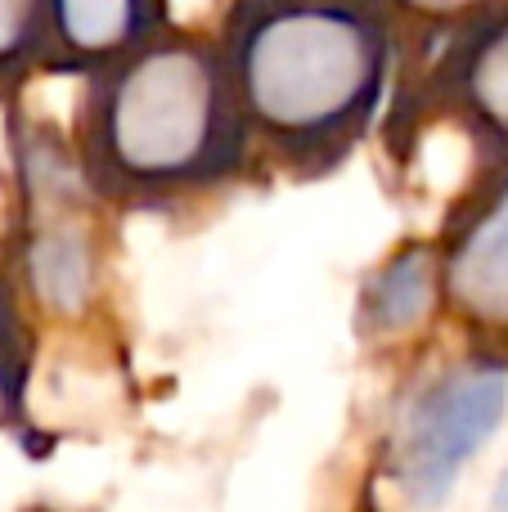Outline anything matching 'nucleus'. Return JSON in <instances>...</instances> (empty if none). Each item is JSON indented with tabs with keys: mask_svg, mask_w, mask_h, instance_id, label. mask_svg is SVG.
<instances>
[{
	"mask_svg": "<svg viewBox=\"0 0 508 512\" xmlns=\"http://www.w3.org/2000/svg\"><path fill=\"white\" fill-rule=\"evenodd\" d=\"M45 0H0V95L23 86L32 72H45Z\"/></svg>",
	"mask_w": 508,
	"mask_h": 512,
	"instance_id": "nucleus-10",
	"label": "nucleus"
},
{
	"mask_svg": "<svg viewBox=\"0 0 508 512\" xmlns=\"http://www.w3.org/2000/svg\"><path fill=\"white\" fill-rule=\"evenodd\" d=\"M45 23V72L90 81L162 36L176 14L171 0H45Z\"/></svg>",
	"mask_w": 508,
	"mask_h": 512,
	"instance_id": "nucleus-7",
	"label": "nucleus"
},
{
	"mask_svg": "<svg viewBox=\"0 0 508 512\" xmlns=\"http://www.w3.org/2000/svg\"><path fill=\"white\" fill-rule=\"evenodd\" d=\"M491 512H508V468L500 477V486H495V499H491Z\"/></svg>",
	"mask_w": 508,
	"mask_h": 512,
	"instance_id": "nucleus-11",
	"label": "nucleus"
},
{
	"mask_svg": "<svg viewBox=\"0 0 508 512\" xmlns=\"http://www.w3.org/2000/svg\"><path fill=\"white\" fill-rule=\"evenodd\" d=\"M257 171L324 180L374 135L401 77L383 0H230L221 18Z\"/></svg>",
	"mask_w": 508,
	"mask_h": 512,
	"instance_id": "nucleus-2",
	"label": "nucleus"
},
{
	"mask_svg": "<svg viewBox=\"0 0 508 512\" xmlns=\"http://www.w3.org/2000/svg\"><path fill=\"white\" fill-rule=\"evenodd\" d=\"M392 14L396 32H401V50L405 41L414 45V54H428L437 45H446L450 36L468 32L473 23L491 18L495 9H504L508 0H383Z\"/></svg>",
	"mask_w": 508,
	"mask_h": 512,
	"instance_id": "nucleus-9",
	"label": "nucleus"
},
{
	"mask_svg": "<svg viewBox=\"0 0 508 512\" xmlns=\"http://www.w3.org/2000/svg\"><path fill=\"white\" fill-rule=\"evenodd\" d=\"M23 194V279L45 315H86L104 288V216L72 135L45 122L14 126Z\"/></svg>",
	"mask_w": 508,
	"mask_h": 512,
	"instance_id": "nucleus-3",
	"label": "nucleus"
},
{
	"mask_svg": "<svg viewBox=\"0 0 508 512\" xmlns=\"http://www.w3.org/2000/svg\"><path fill=\"white\" fill-rule=\"evenodd\" d=\"M446 301L441 283V248L432 243H405L378 265L360 288V328L369 337H405L428 319V310Z\"/></svg>",
	"mask_w": 508,
	"mask_h": 512,
	"instance_id": "nucleus-8",
	"label": "nucleus"
},
{
	"mask_svg": "<svg viewBox=\"0 0 508 512\" xmlns=\"http://www.w3.org/2000/svg\"><path fill=\"white\" fill-rule=\"evenodd\" d=\"M396 104L464 135L473 167L508 162V5L401 63Z\"/></svg>",
	"mask_w": 508,
	"mask_h": 512,
	"instance_id": "nucleus-5",
	"label": "nucleus"
},
{
	"mask_svg": "<svg viewBox=\"0 0 508 512\" xmlns=\"http://www.w3.org/2000/svg\"><path fill=\"white\" fill-rule=\"evenodd\" d=\"M437 248L450 306L473 324L508 333V162L468 171Z\"/></svg>",
	"mask_w": 508,
	"mask_h": 512,
	"instance_id": "nucleus-6",
	"label": "nucleus"
},
{
	"mask_svg": "<svg viewBox=\"0 0 508 512\" xmlns=\"http://www.w3.org/2000/svg\"><path fill=\"white\" fill-rule=\"evenodd\" d=\"M72 149L108 212H185L257 171L216 27L171 23L81 81Z\"/></svg>",
	"mask_w": 508,
	"mask_h": 512,
	"instance_id": "nucleus-1",
	"label": "nucleus"
},
{
	"mask_svg": "<svg viewBox=\"0 0 508 512\" xmlns=\"http://www.w3.org/2000/svg\"><path fill=\"white\" fill-rule=\"evenodd\" d=\"M508 409V369L459 360L428 378L401 409L392 436V477L414 504H441L464 463L491 441Z\"/></svg>",
	"mask_w": 508,
	"mask_h": 512,
	"instance_id": "nucleus-4",
	"label": "nucleus"
}]
</instances>
